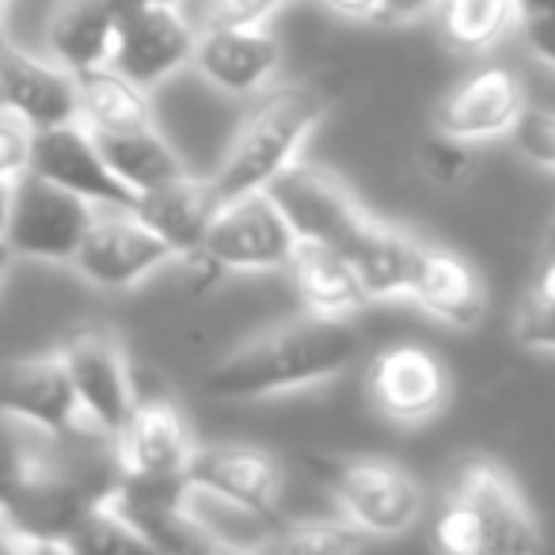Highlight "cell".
<instances>
[{"mask_svg": "<svg viewBox=\"0 0 555 555\" xmlns=\"http://www.w3.org/2000/svg\"><path fill=\"white\" fill-rule=\"evenodd\" d=\"M12 259H16V251H12V247L4 244V240H0V286H4V278H9Z\"/></svg>", "mask_w": 555, "mask_h": 555, "instance_id": "obj_39", "label": "cell"}, {"mask_svg": "<svg viewBox=\"0 0 555 555\" xmlns=\"http://www.w3.org/2000/svg\"><path fill=\"white\" fill-rule=\"evenodd\" d=\"M57 350L69 365L73 388H77L88 423L107 434H118L133 403L141 400L122 339L107 327H80Z\"/></svg>", "mask_w": 555, "mask_h": 555, "instance_id": "obj_13", "label": "cell"}, {"mask_svg": "<svg viewBox=\"0 0 555 555\" xmlns=\"http://www.w3.org/2000/svg\"><path fill=\"white\" fill-rule=\"evenodd\" d=\"M176 259L133 206H95L73 267L100 289H133Z\"/></svg>", "mask_w": 555, "mask_h": 555, "instance_id": "obj_5", "label": "cell"}, {"mask_svg": "<svg viewBox=\"0 0 555 555\" xmlns=\"http://www.w3.org/2000/svg\"><path fill=\"white\" fill-rule=\"evenodd\" d=\"M525 115V85L506 65H483L468 73L456 88H449L446 100L434 111V130L449 133L456 141H494L514 133Z\"/></svg>", "mask_w": 555, "mask_h": 555, "instance_id": "obj_16", "label": "cell"}, {"mask_svg": "<svg viewBox=\"0 0 555 555\" xmlns=\"http://www.w3.org/2000/svg\"><path fill=\"white\" fill-rule=\"evenodd\" d=\"M514 141L521 156L532 164L555 171V111H529L525 107L521 122L514 126Z\"/></svg>", "mask_w": 555, "mask_h": 555, "instance_id": "obj_31", "label": "cell"}, {"mask_svg": "<svg viewBox=\"0 0 555 555\" xmlns=\"http://www.w3.org/2000/svg\"><path fill=\"white\" fill-rule=\"evenodd\" d=\"M544 12H555V0H521V20L544 16Z\"/></svg>", "mask_w": 555, "mask_h": 555, "instance_id": "obj_38", "label": "cell"}, {"mask_svg": "<svg viewBox=\"0 0 555 555\" xmlns=\"http://www.w3.org/2000/svg\"><path fill=\"white\" fill-rule=\"evenodd\" d=\"M434 544L449 555H521L544 540L514 479L494 461H472L434 521Z\"/></svg>", "mask_w": 555, "mask_h": 555, "instance_id": "obj_3", "label": "cell"}, {"mask_svg": "<svg viewBox=\"0 0 555 555\" xmlns=\"http://www.w3.org/2000/svg\"><path fill=\"white\" fill-rule=\"evenodd\" d=\"M418 164L438 186H456L472 171V145L434 130V138H426V145L418 149Z\"/></svg>", "mask_w": 555, "mask_h": 555, "instance_id": "obj_29", "label": "cell"}, {"mask_svg": "<svg viewBox=\"0 0 555 555\" xmlns=\"http://www.w3.org/2000/svg\"><path fill=\"white\" fill-rule=\"evenodd\" d=\"M80 88V126L107 138V133H126L153 126V103L149 88L118 73L115 65H95V69L77 73Z\"/></svg>", "mask_w": 555, "mask_h": 555, "instance_id": "obj_24", "label": "cell"}, {"mask_svg": "<svg viewBox=\"0 0 555 555\" xmlns=\"http://www.w3.org/2000/svg\"><path fill=\"white\" fill-rule=\"evenodd\" d=\"M4 42H12V35H9V16H4V0H0V47Z\"/></svg>", "mask_w": 555, "mask_h": 555, "instance_id": "obj_40", "label": "cell"}, {"mask_svg": "<svg viewBox=\"0 0 555 555\" xmlns=\"http://www.w3.org/2000/svg\"><path fill=\"white\" fill-rule=\"evenodd\" d=\"M12 198H16V179H0V240L9 236V221H12Z\"/></svg>", "mask_w": 555, "mask_h": 555, "instance_id": "obj_37", "label": "cell"}, {"mask_svg": "<svg viewBox=\"0 0 555 555\" xmlns=\"http://www.w3.org/2000/svg\"><path fill=\"white\" fill-rule=\"evenodd\" d=\"M286 274L294 282V294L305 305V312H317V317L354 320V312L370 301L350 255L335 244L297 240Z\"/></svg>", "mask_w": 555, "mask_h": 555, "instance_id": "obj_20", "label": "cell"}, {"mask_svg": "<svg viewBox=\"0 0 555 555\" xmlns=\"http://www.w3.org/2000/svg\"><path fill=\"white\" fill-rule=\"evenodd\" d=\"M115 27V0H54L42 39H47V54L54 62H62L73 73H85L111 62Z\"/></svg>", "mask_w": 555, "mask_h": 555, "instance_id": "obj_22", "label": "cell"}, {"mask_svg": "<svg viewBox=\"0 0 555 555\" xmlns=\"http://www.w3.org/2000/svg\"><path fill=\"white\" fill-rule=\"evenodd\" d=\"M122 476L141 479H186L191 456L198 449L191 423L168 400H138L115 434Z\"/></svg>", "mask_w": 555, "mask_h": 555, "instance_id": "obj_18", "label": "cell"}, {"mask_svg": "<svg viewBox=\"0 0 555 555\" xmlns=\"http://www.w3.org/2000/svg\"><path fill=\"white\" fill-rule=\"evenodd\" d=\"M95 206L50 179L24 171L16 179V198H12V221L4 244L16 251V259H42V262H73Z\"/></svg>", "mask_w": 555, "mask_h": 555, "instance_id": "obj_8", "label": "cell"}, {"mask_svg": "<svg viewBox=\"0 0 555 555\" xmlns=\"http://www.w3.org/2000/svg\"><path fill=\"white\" fill-rule=\"evenodd\" d=\"M107 156L111 171L130 186L133 194H145L153 186H164L171 179L186 176L179 153L168 145L160 130L153 126H141V130H126V133H107V138H95Z\"/></svg>", "mask_w": 555, "mask_h": 555, "instance_id": "obj_25", "label": "cell"}, {"mask_svg": "<svg viewBox=\"0 0 555 555\" xmlns=\"http://www.w3.org/2000/svg\"><path fill=\"white\" fill-rule=\"evenodd\" d=\"M31 160V130L0 107V179H20Z\"/></svg>", "mask_w": 555, "mask_h": 555, "instance_id": "obj_32", "label": "cell"}, {"mask_svg": "<svg viewBox=\"0 0 555 555\" xmlns=\"http://www.w3.org/2000/svg\"><path fill=\"white\" fill-rule=\"evenodd\" d=\"M365 396L388 423L423 426L449 403V373L434 350L418 343H396L370 358Z\"/></svg>", "mask_w": 555, "mask_h": 555, "instance_id": "obj_11", "label": "cell"}, {"mask_svg": "<svg viewBox=\"0 0 555 555\" xmlns=\"http://www.w3.org/2000/svg\"><path fill=\"white\" fill-rule=\"evenodd\" d=\"M27 171L80 194L92 206H133L138 202V194L111 171L95 133L80 122L31 130V160H27Z\"/></svg>", "mask_w": 555, "mask_h": 555, "instance_id": "obj_14", "label": "cell"}, {"mask_svg": "<svg viewBox=\"0 0 555 555\" xmlns=\"http://www.w3.org/2000/svg\"><path fill=\"white\" fill-rule=\"evenodd\" d=\"M294 0H202V27H270Z\"/></svg>", "mask_w": 555, "mask_h": 555, "instance_id": "obj_28", "label": "cell"}, {"mask_svg": "<svg viewBox=\"0 0 555 555\" xmlns=\"http://www.w3.org/2000/svg\"><path fill=\"white\" fill-rule=\"evenodd\" d=\"M358 354H362V335L354 320L305 312L301 320L259 332L229 350L221 362L209 365L202 388L221 403L274 400L335 380L358 362Z\"/></svg>", "mask_w": 555, "mask_h": 555, "instance_id": "obj_1", "label": "cell"}, {"mask_svg": "<svg viewBox=\"0 0 555 555\" xmlns=\"http://www.w3.org/2000/svg\"><path fill=\"white\" fill-rule=\"evenodd\" d=\"M0 418L35 434H77L92 426L62 350L0 365Z\"/></svg>", "mask_w": 555, "mask_h": 555, "instance_id": "obj_9", "label": "cell"}, {"mask_svg": "<svg viewBox=\"0 0 555 555\" xmlns=\"http://www.w3.org/2000/svg\"><path fill=\"white\" fill-rule=\"evenodd\" d=\"M133 209H138L149 229L183 259V255L198 251V247L206 244V232H209V224H214L217 209H221V198H217L209 176L206 179L179 176V179H171V183L138 194Z\"/></svg>", "mask_w": 555, "mask_h": 555, "instance_id": "obj_21", "label": "cell"}, {"mask_svg": "<svg viewBox=\"0 0 555 555\" xmlns=\"http://www.w3.org/2000/svg\"><path fill=\"white\" fill-rule=\"evenodd\" d=\"M347 514L373 540L403 537L415 529L426 506V491L400 461L388 456H317L309 464Z\"/></svg>", "mask_w": 555, "mask_h": 555, "instance_id": "obj_4", "label": "cell"}, {"mask_svg": "<svg viewBox=\"0 0 555 555\" xmlns=\"http://www.w3.org/2000/svg\"><path fill=\"white\" fill-rule=\"evenodd\" d=\"M370 532H362L347 514L335 517H305V521H289L262 540L267 552H289V555H347L362 552L370 544Z\"/></svg>", "mask_w": 555, "mask_h": 555, "instance_id": "obj_27", "label": "cell"}, {"mask_svg": "<svg viewBox=\"0 0 555 555\" xmlns=\"http://www.w3.org/2000/svg\"><path fill=\"white\" fill-rule=\"evenodd\" d=\"M133 4H171V0H115V9H133Z\"/></svg>", "mask_w": 555, "mask_h": 555, "instance_id": "obj_41", "label": "cell"}, {"mask_svg": "<svg viewBox=\"0 0 555 555\" xmlns=\"http://www.w3.org/2000/svg\"><path fill=\"white\" fill-rule=\"evenodd\" d=\"M418 240H411L408 232L392 229L388 221L365 217L358 224V232L350 236V244L343 251L350 255L358 278H362L365 297L370 301H388V297H408L411 270L418 259Z\"/></svg>", "mask_w": 555, "mask_h": 555, "instance_id": "obj_23", "label": "cell"}, {"mask_svg": "<svg viewBox=\"0 0 555 555\" xmlns=\"http://www.w3.org/2000/svg\"><path fill=\"white\" fill-rule=\"evenodd\" d=\"M438 24L456 54H487L521 27V0H441Z\"/></svg>", "mask_w": 555, "mask_h": 555, "instance_id": "obj_26", "label": "cell"}, {"mask_svg": "<svg viewBox=\"0 0 555 555\" xmlns=\"http://www.w3.org/2000/svg\"><path fill=\"white\" fill-rule=\"evenodd\" d=\"M408 297L423 312H430L438 324L456 327V332L476 327L487 309V289L479 282L476 267L456 251H449V247L430 244L418 247Z\"/></svg>", "mask_w": 555, "mask_h": 555, "instance_id": "obj_19", "label": "cell"}, {"mask_svg": "<svg viewBox=\"0 0 555 555\" xmlns=\"http://www.w3.org/2000/svg\"><path fill=\"white\" fill-rule=\"evenodd\" d=\"M514 339L529 350H555V301L529 294L514 317Z\"/></svg>", "mask_w": 555, "mask_h": 555, "instance_id": "obj_30", "label": "cell"}, {"mask_svg": "<svg viewBox=\"0 0 555 555\" xmlns=\"http://www.w3.org/2000/svg\"><path fill=\"white\" fill-rule=\"evenodd\" d=\"M327 12L343 20H354V24H377L380 16V0H320Z\"/></svg>", "mask_w": 555, "mask_h": 555, "instance_id": "obj_35", "label": "cell"}, {"mask_svg": "<svg viewBox=\"0 0 555 555\" xmlns=\"http://www.w3.org/2000/svg\"><path fill=\"white\" fill-rule=\"evenodd\" d=\"M0 107H4V95H0Z\"/></svg>", "mask_w": 555, "mask_h": 555, "instance_id": "obj_42", "label": "cell"}, {"mask_svg": "<svg viewBox=\"0 0 555 555\" xmlns=\"http://www.w3.org/2000/svg\"><path fill=\"white\" fill-rule=\"evenodd\" d=\"M186 483L194 494H209L214 502H224L247 517H270L286 487V468L270 449L217 441L194 449Z\"/></svg>", "mask_w": 555, "mask_h": 555, "instance_id": "obj_10", "label": "cell"}, {"mask_svg": "<svg viewBox=\"0 0 555 555\" xmlns=\"http://www.w3.org/2000/svg\"><path fill=\"white\" fill-rule=\"evenodd\" d=\"M294 247L297 232L289 229L278 202L267 191H251L221 202L198 251H206L224 274H270L289 267Z\"/></svg>", "mask_w": 555, "mask_h": 555, "instance_id": "obj_6", "label": "cell"}, {"mask_svg": "<svg viewBox=\"0 0 555 555\" xmlns=\"http://www.w3.org/2000/svg\"><path fill=\"white\" fill-rule=\"evenodd\" d=\"M267 194L278 202L282 217L297 240H320V244L347 247L358 224L365 221L362 202L350 194V186L339 176H332L320 164L294 160L286 171H278L267 183Z\"/></svg>", "mask_w": 555, "mask_h": 555, "instance_id": "obj_12", "label": "cell"}, {"mask_svg": "<svg viewBox=\"0 0 555 555\" xmlns=\"http://www.w3.org/2000/svg\"><path fill=\"white\" fill-rule=\"evenodd\" d=\"M438 4L441 0H380L377 24H385V27L415 24V20H423V16H438Z\"/></svg>", "mask_w": 555, "mask_h": 555, "instance_id": "obj_34", "label": "cell"}, {"mask_svg": "<svg viewBox=\"0 0 555 555\" xmlns=\"http://www.w3.org/2000/svg\"><path fill=\"white\" fill-rule=\"evenodd\" d=\"M521 35H525L529 54L537 57V62H544L547 69H555V12H544V16H525Z\"/></svg>", "mask_w": 555, "mask_h": 555, "instance_id": "obj_33", "label": "cell"}, {"mask_svg": "<svg viewBox=\"0 0 555 555\" xmlns=\"http://www.w3.org/2000/svg\"><path fill=\"white\" fill-rule=\"evenodd\" d=\"M332 107L335 88L324 77L294 80L255 95L209 176L217 198L229 202L240 194L267 191L270 179L297 160L309 133L332 115Z\"/></svg>", "mask_w": 555, "mask_h": 555, "instance_id": "obj_2", "label": "cell"}, {"mask_svg": "<svg viewBox=\"0 0 555 555\" xmlns=\"http://www.w3.org/2000/svg\"><path fill=\"white\" fill-rule=\"evenodd\" d=\"M0 95L4 111H12L27 130L80 122L77 73L50 54H31L16 42L0 47Z\"/></svg>", "mask_w": 555, "mask_h": 555, "instance_id": "obj_15", "label": "cell"}, {"mask_svg": "<svg viewBox=\"0 0 555 555\" xmlns=\"http://www.w3.org/2000/svg\"><path fill=\"white\" fill-rule=\"evenodd\" d=\"M529 294H537V297H547V301H555V244L547 247V255H544V262H540L537 282H532Z\"/></svg>", "mask_w": 555, "mask_h": 555, "instance_id": "obj_36", "label": "cell"}, {"mask_svg": "<svg viewBox=\"0 0 555 555\" xmlns=\"http://www.w3.org/2000/svg\"><path fill=\"white\" fill-rule=\"evenodd\" d=\"M198 47V24L186 16L179 0L171 4H133L118 12L111 62L118 73L153 92L179 69H191Z\"/></svg>", "mask_w": 555, "mask_h": 555, "instance_id": "obj_7", "label": "cell"}, {"mask_svg": "<svg viewBox=\"0 0 555 555\" xmlns=\"http://www.w3.org/2000/svg\"><path fill=\"white\" fill-rule=\"evenodd\" d=\"M282 57L286 50L270 27H202L191 69L217 92L255 100L274 85Z\"/></svg>", "mask_w": 555, "mask_h": 555, "instance_id": "obj_17", "label": "cell"}]
</instances>
